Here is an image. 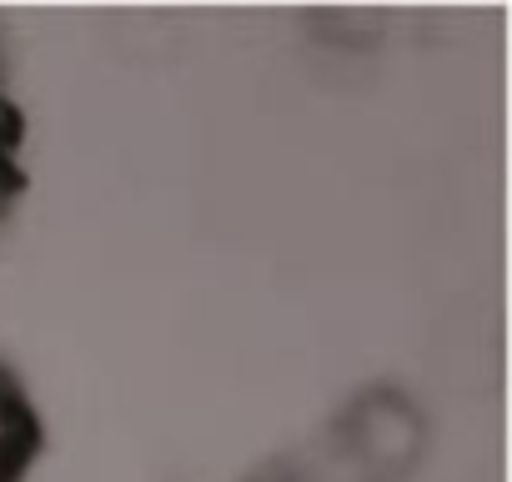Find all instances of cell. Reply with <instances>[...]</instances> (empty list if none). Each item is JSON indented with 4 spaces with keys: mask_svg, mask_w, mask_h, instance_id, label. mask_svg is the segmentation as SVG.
<instances>
[{
    "mask_svg": "<svg viewBox=\"0 0 512 482\" xmlns=\"http://www.w3.org/2000/svg\"><path fill=\"white\" fill-rule=\"evenodd\" d=\"M427 417L397 387H367L337 422V457L357 482H407L427 457Z\"/></svg>",
    "mask_w": 512,
    "mask_h": 482,
    "instance_id": "1",
    "label": "cell"
},
{
    "mask_svg": "<svg viewBox=\"0 0 512 482\" xmlns=\"http://www.w3.org/2000/svg\"><path fill=\"white\" fill-rule=\"evenodd\" d=\"M31 457V412L11 382H0V482H16Z\"/></svg>",
    "mask_w": 512,
    "mask_h": 482,
    "instance_id": "2",
    "label": "cell"
},
{
    "mask_svg": "<svg viewBox=\"0 0 512 482\" xmlns=\"http://www.w3.org/2000/svg\"><path fill=\"white\" fill-rule=\"evenodd\" d=\"M0 136H6V121H0Z\"/></svg>",
    "mask_w": 512,
    "mask_h": 482,
    "instance_id": "3",
    "label": "cell"
}]
</instances>
